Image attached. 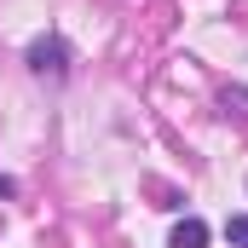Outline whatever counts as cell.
<instances>
[{
    "label": "cell",
    "mask_w": 248,
    "mask_h": 248,
    "mask_svg": "<svg viewBox=\"0 0 248 248\" xmlns=\"http://www.w3.org/2000/svg\"><path fill=\"white\" fill-rule=\"evenodd\" d=\"M23 63H29L41 81H63V75H69V41H63V35H41V41L23 52Z\"/></svg>",
    "instance_id": "obj_1"
},
{
    "label": "cell",
    "mask_w": 248,
    "mask_h": 248,
    "mask_svg": "<svg viewBox=\"0 0 248 248\" xmlns=\"http://www.w3.org/2000/svg\"><path fill=\"white\" fill-rule=\"evenodd\" d=\"M168 248H208V225L202 219H179L173 237H168Z\"/></svg>",
    "instance_id": "obj_2"
},
{
    "label": "cell",
    "mask_w": 248,
    "mask_h": 248,
    "mask_svg": "<svg viewBox=\"0 0 248 248\" xmlns=\"http://www.w3.org/2000/svg\"><path fill=\"white\" fill-rule=\"evenodd\" d=\"M225 237H231V248H248V214H231L225 219Z\"/></svg>",
    "instance_id": "obj_3"
},
{
    "label": "cell",
    "mask_w": 248,
    "mask_h": 248,
    "mask_svg": "<svg viewBox=\"0 0 248 248\" xmlns=\"http://www.w3.org/2000/svg\"><path fill=\"white\" fill-rule=\"evenodd\" d=\"M219 104H225V110H237V116H248V93H243V87H225V98H219Z\"/></svg>",
    "instance_id": "obj_4"
},
{
    "label": "cell",
    "mask_w": 248,
    "mask_h": 248,
    "mask_svg": "<svg viewBox=\"0 0 248 248\" xmlns=\"http://www.w3.org/2000/svg\"><path fill=\"white\" fill-rule=\"evenodd\" d=\"M0 196H17V185H12V179H6V173H0Z\"/></svg>",
    "instance_id": "obj_5"
}]
</instances>
